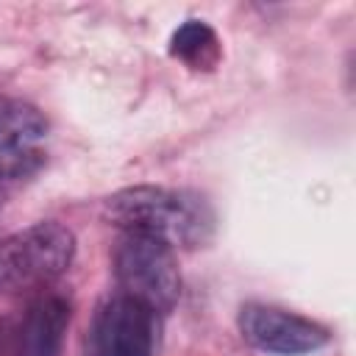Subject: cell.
<instances>
[{"label": "cell", "instance_id": "obj_1", "mask_svg": "<svg viewBox=\"0 0 356 356\" xmlns=\"http://www.w3.org/2000/svg\"><path fill=\"white\" fill-rule=\"evenodd\" d=\"M106 217L125 234L159 236L170 245L197 248L211 236V206L195 192L164 186H128L106 200Z\"/></svg>", "mask_w": 356, "mask_h": 356}, {"label": "cell", "instance_id": "obj_2", "mask_svg": "<svg viewBox=\"0 0 356 356\" xmlns=\"http://www.w3.org/2000/svg\"><path fill=\"white\" fill-rule=\"evenodd\" d=\"M75 256V236L61 222H36L0 242V292L17 295L47 286L67 273Z\"/></svg>", "mask_w": 356, "mask_h": 356}, {"label": "cell", "instance_id": "obj_5", "mask_svg": "<svg viewBox=\"0 0 356 356\" xmlns=\"http://www.w3.org/2000/svg\"><path fill=\"white\" fill-rule=\"evenodd\" d=\"M236 323L248 345L267 350V353H281V356L312 353V350H320L331 339L325 325L309 317H300L295 312L264 306V303L242 306Z\"/></svg>", "mask_w": 356, "mask_h": 356}, {"label": "cell", "instance_id": "obj_8", "mask_svg": "<svg viewBox=\"0 0 356 356\" xmlns=\"http://www.w3.org/2000/svg\"><path fill=\"white\" fill-rule=\"evenodd\" d=\"M170 56L192 70H214L220 64L222 47L214 28L203 19H186L170 36Z\"/></svg>", "mask_w": 356, "mask_h": 356}, {"label": "cell", "instance_id": "obj_3", "mask_svg": "<svg viewBox=\"0 0 356 356\" xmlns=\"http://www.w3.org/2000/svg\"><path fill=\"white\" fill-rule=\"evenodd\" d=\"M114 275L120 295H128L156 314H167L181 298V273L172 253V245L147 236L125 234L114 250Z\"/></svg>", "mask_w": 356, "mask_h": 356}, {"label": "cell", "instance_id": "obj_9", "mask_svg": "<svg viewBox=\"0 0 356 356\" xmlns=\"http://www.w3.org/2000/svg\"><path fill=\"white\" fill-rule=\"evenodd\" d=\"M3 197H6V192H3V184H0V209H3Z\"/></svg>", "mask_w": 356, "mask_h": 356}, {"label": "cell", "instance_id": "obj_7", "mask_svg": "<svg viewBox=\"0 0 356 356\" xmlns=\"http://www.w3.org/2000/svg\"><path fill=\"white\" fill-rule=\"evenodd\" d=\"M70 314V303L61 295L36 298L22 320L17 356H61Z\"/></svg>", "mask_w": 356, "mask_h": 356}, {"label": "cell", "instance_id": "obj_4", "mask_svg": "<svg viewBox=\"0 0 356 356\" xmlns=\"http://www.w3.org/2000/svg\"><path fill=\"white\" fill-rule=\"evenodd\" d=\"M156 350V312L145 303L114 295L103 300L92 317L89 353L92 356H153Z\"/></svg>", "mask_w": 356, "mask_h": 356}, {"label": "cell", "instance_id": "obj_6", "mask_svg": "<svg viewBox=\"0 0 356 356\" xmlns=\"http://www.w3.org/2000/svg\"><path fill=\"white\" fill-rule=\"evenodd\" d=\"M47 122L25 100L0 97V178H25L44 161Z\"/></svg>", "mask_w": 356, "mask_h": 356}]
</instances>
